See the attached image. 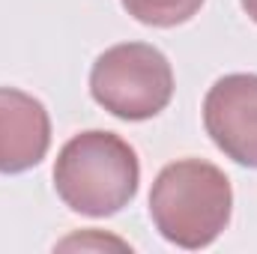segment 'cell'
Wrapping results in <instances>:
<instances>
[{
  "label": "cell",
  "instance_id": "6da1fadb",
  "mask_svg": "<svg viewBox=\"0 0 257 254\" xmlns=\"http://www.w3.org/2000/svg\"><path fill=\"white\" fill-rule=\"evenodd\" d=\"M230 180L221 168L200 159H183L162 168L150 191V215L156 230L168 242L189 251L206 248L221 236L230 221Z\"/></svg>",
  "mask_w": 257,
  "mask_h": 254
},
{
  "label": "cell",
  "instance_id": "7a4b0ae2",
  "mask_svg": "<svg viewBox=\"0 0 257 254\" xmlns=\"http://www.w3.org/2000/svg\"><path fill=\"white\" fill-rule=\"evenodd\" d=\"M141 165L135 150L114 132H81L57 156L54 189L72 212L105 218L138 194Z\"/></svg>",
  "mask_w": 257,
  "mask_h": 254
},
{
  "label": "cell",
  "instance_id": "3957f363",
  "mask_svg": "<svg viewBox=\"0 0 257 254\" xmlns=\"http://www.w3.org/2000/svg\"><path fill=\"white\" fill-rule=\"evenodd\" d=\"M90 93L120 120H150L168 108L174 96V72L168 57L147 42L114 45L93 63Z\"/></svg>",
  "mask_w": 257,
  "mask_h": 254
},
{
  "label": "cell",
  "instance_id": "277c9868",
  "mask_svg": "<svg viewBox=\"0 0 257 254\" xmlns=\"http://www.w3.org/2000/svg\"><path fill=\"white\" fill-rule=\"evenodd\" d=\"M203 126L236 165L257 168V75H224L203 99Z\"/></svg>",
  "mask_w": 257,
  "mask_h": 254
},
{
  "label": "cell",
  "instance_id": "5b68a950",
  "mask_svg": "<svg viewBox=\"0 0 257 254\" xmlns=\"http://www.w3.org/2000/svg\"><path fill=\"white\" fill-rule=\"evenodd\" d=\"M51 147V120L39 99L24 90L0 87V174L36 168Z\"/></svg>",
  "mask_w": 257,
  "mask_h": 254
},
{
  "label": "cell",
  "instance_id": "8992f818",
  "mask_svg": "<svg viewBox=\"0 0 257 254\" xmlns=\"http://www.w3.org/2000/svg\"><path fill=\"white\" fill-rule=\"evenodd\" d=\"M135 21L147 27H177L197 15L203 0H120Z\"/></svg>",
  "mask_w": 257,
  "mask_h": 254
},
{
  "label": "cell",
  "instance_id": "52a82bcc",
  "mask_svg": "<svg viewBox=\"0 0 257 254\" xmlns=\"http://www.w3.org/2000/svg\"><path fill=\"white\" fill-rule=\"evenodd\" d=\"M239 3H242V9L248 12V18L257 21V0H239Z\"/></svg>",
  "mask_w": 257,
  "mask_h": 254
}]
</instances>
